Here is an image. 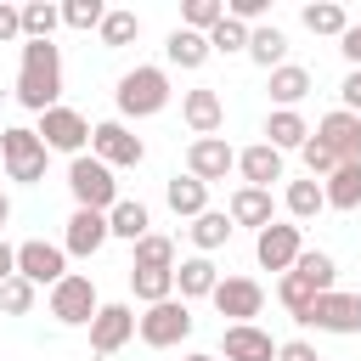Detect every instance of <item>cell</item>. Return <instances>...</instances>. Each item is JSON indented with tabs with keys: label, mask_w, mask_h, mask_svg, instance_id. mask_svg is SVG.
Here are the masks:
<instances>
[{
	"label": "cell",
	"mask_w": 361,
	"mask_h": 361,
	"mask_svg": "<svg viewBox=\"0 0 361 361\" xmlns=\"http://www.w3.org/2000/svg\"><path fill=\"white\" fill-rule=\"evenodd\" d=\"M102 17H107L102 0H68V6H62V23H68V28H102Z\"/></svg>",
	"instance_id": "cell-42"
},
{
	"label": "cell",
	"mask_w": 361,
	"mask_h": 361,
	"mask_svg": "<svg viewBox=\"0 0 361 361\" xmlns=\"http://www.w3.org/2000/svg\"><path fill=\"white\" fill-rule=\"evenodd\" d=\"M231 169H237V152H231L226 135H197V141L186 147V175H197L203 186H209V180H226Z\"/></svg>",
	"instance_id": "cell-14"
},
{
	"label": "cell",
	"mask_w": 361,
	"mask_h": 361,
	"mask_svg": "<svg viewBox=\"0 0 361 361\" xmlns=\"http://www.w3.org/2000/svg\"><path fill=\"white\" fill-rule=\"evenodd\" d=\"M96 310H102V299H96V282H90L85 271H68V276L51 288V316H56L62 327H90Z\"/></svg>",
	"instance_id": "cell-7"
},
{
	"label": "cell",
	"mask_w": 361,
	"mask_h": 361,
	"mask_svg": "<svg viewBox=\"0 0 361 361\" xmlns=\"http://www.w3.org/2000/svg\"><path fill=\"white\" fill-rule=\"evenodd\" d=\"M56 23H62V6H51V0H28L23 6V39H51Z\"/></svg>",
	"instance_id": "cell-36"
},
{
	"label": "cell",
	"mask_w": 361,
	"mask_h": 361,
	"mask_svg": "<svg viewBox=\"0 0 361 361\" xmlns=\"http://www.w3.org/2000/svg\"><path fill=\"white\" fill-rule=\"evenodd\" d=\"M180 118H186L192 141H197V135H220V124H226V102H220V90H214V85H192V90L180 96Z\"/></svg>",
	"instance_id": "cell-15"
},
{
	"label": "cell",
	"mask_w": 361,
	"mask_h": 361,
	"mask_svg": "<svg viewBox=\"0 0 361 361\" xmlns=\"http://www.w3.org/2000/svg\"><path fill=\"white\" fill-rule=\"evenodd\" d=\"M62 96V51L51 39H23V68H17V102L28 113H51Z\"/></svg>",
	"instance_id": "cell-1"
},
{
	"label": "cell",
	"mask_w": 361,
	"mask_h": 361,
	"mask_svg": "<svg viewBox=\"0 0 361 361\" xmlns=\"http://www.w3.org/2000/svg\"><path fill=\"white\" fill-rule=\"evenodd\" d=\"M265 6H271V0H231V6H226V17H237V23H254V17H265Z\"/></svg>",
	"instance_id": "cell-46"
},
{
	"label": "cell",
	"mask_w": 361,
	"mask_h": 361,
	"mask_svg": "<svg viewBox=\"0 0 361 361\" xmlns=\"http://www.w3.org/2000/svg\"><path fill=\"white\" fill-rule=\"evenodd\" d=\"M90 158H102L107 169H135L147 158V141L130 135L124 118H102V124H90Z\"/></svg>",
	"instance_id": "cell-6"
},
{
	"label": "cell",
	"mask_w": 361,
	"mask_h": 361,
	"mask_svg": "<svg viewBox=\"0 0 361 361\" xmlns=\"http://www.w3.org/2000/svg\"><path fill=\"white\" fill-rule=\"evenodd\" d=\"M282 209H288V220L299 226V220H316L322 209H327V192H322V180H288V192H282Z\"/></svg>",
	"instance_id": "cell-29"
},
{
	"label": "cell",
	"mask_w": 361,
	"mask_h": 361,
	"mask_svg": "<svg viewBox=\"0 0 361 361\" xmlns=\"http://www.w3.org/2000/svg\"><path fill=\"white\" fill-rule=\"evenodd\" d=\"M11 276H17V248L0 237V282H11Z\"/></svg>",
	"instance_id": "cell-48"
},
{
	"label": "cell",
	"mask_w": 361,
	"mask_h": 361,
	"mask_svg": "<svg viewBox=\"0 0 361 361\" xmlns=\"http://www.w3.org/2000/svg\"><path fill=\"white\" fill-rule=\"evenodd\" d=\"M34 135L45 141V152H68V158H79L85 152V141H90V124H85V113H73V107H51V113H39V124H34Z\"/></svg>",
	"instance_id": "cell-9"
},
{
	"label": "cell",
	"mask_w": 361,
	"mask_h": 361,
	"mask_svg": "<svg viewBox=\"0 0 361 361\" xmlns=\"http://www.w3.org/2000/svg\"><path fill=\"white\" fill-rule=\"evenodd\" d=\"M293 271H299L316 293H333V288H338V259H333V254H322V248H305Z\"/></svg>",
	"instance_id": "cell-33"
},
{
	"label": "cell",
	"mask_w": 361,
	"mask_h": 361,
	"mask_svg": "<svg viewBox=\"0 0 361 361\" xmlns=\"http://www.w3.org/2000/svg\"><path fill=\"white\" fill-rule=\"evenodd\" d=\"M107 237H113V231H107V214H96V209H73V214H68V231H62V248H68L73 259H90Z\"/></svg>",
	"instance_id": "cell-18"
},
{
	"label": "cell",
	"mask_w": 361,
	"mask_h": 361,
	"mask_svg": "<svg viewBox=\"0 0 361 361\" xmlns=\"http://www.w3.org/2000/svg\"><path fill=\"white\" fill-rule=\"evenodd\" d=\"M299 254H305V231H299L293 220H276V226H265V231H254V259H259L265 271H276V276H288V271L299 265Z\"/></svg>",
	"instance_id": "cell-8"
},
{
	"label": "cell",
	"mask_w": 361,
	"mask_h": 361,
	"mask_svg": "<svg viewBox=\"0 0 361 361\" xmlns=\"http://www.w3.org/2000/svg\"><path fill=\"white\" fill-rule=\"evenodd\" d=\"M164 203H169L180 220H197V214L209 209V186H203L197 175H169V186H164Z\"/></svg>",
	"instance_id": "cell-24"
},
{
	"label": "cell",
	"mask_w": 361,
	"mask_h": 361,
	"mask_svg": "<svg viewBox=\"0 0 361 361\" xmlns=\"http://www.w3.org/2000/svg\"><path fill=\"white\" fill-rule=\"evenodd\" d=\"M135 310L130 305H102L96 322H90V355H118L130 338H135Z\"/></svg>",
	"instance_id": "cell-13"
},
{
	"label": "cell",
	"mask_w": 361,
	"mask_h": 361,
	"mask_svg": "<svg viewBox=\"0 0 361 361\" xmlns=\"http://www.w3.org/2000/svg\"><path fill=\"white\" fill-rule=\"evenodd\" d=\"M0 310H6V316H28V310H34V282H28V276L0 282Z\"/></svg>",
	"instance_id": "cell-40"
},
{
	"label": "cell",
	"mask_w": 361,
	"mask_h": 361,
	"mask_svg": "<svg viewBox=\"0 0 361 361\" xmlns=\"http://www.w3.org/2000/svg\"><path fill=\"white\" fill-rule=\"evenodd\" d=\"M226 214H231V226H254V231L276 226V203H271V192H259V186H237L231 203H226Z\"/></svg>",
	"instance_id": "cell-20"
},
{
	"label": "cell",
	"mask_w": 361,
	"mask_h": 361,
	"mask_svg": "<svg viewBox=\"0 0 361 361\" xmlns=\"http://www.w3.org/2000/svg\"><path fill=\"white\" fill-rule=\"evenodd\" d=\"M107 231H113V237H124V243H141V237L152 231L147 203H141V197H118V203H113V214H107Z\"/></svg>",
	"instance_id": "cell-25"
},
{
	"label": "cell",
	"mask_w": 361,
	"mask_h": 361,
	"mask_svg": "<svg viewBox=\"0 0 361 361\" xmlns=\"http://www.w3.org/2000/svg\"><path fill=\"white\" fill-rule=\"evenodd\" d=\"M338 51H344V62H350V68H361V23H350V28H344Z\"/></svg>",
	"instance_id": "cell-47"
},
{
	"label": "cell",
	"mask_w": 361,
	"mask_h": 361,
	"mask_svg": "<svg viewBox=\"0 0 361 361\" xmlns=\"http://www.w3.org/2000/svg\"><path fill=\"white\" fill-rule=\"evenodd\" d=\"M248 23H237V17H226V23H214V34H209V45L220 51V56H231V51H248Z\"/></svg>",
	"instance_id": "cell-39"
},
{
	"label": "cell",
	"mask_w": 361,
	"mask_h": 361,
	"mask_svg": "<svg viewBox=\"0 0 361 361\" xmlns=\"http://www.w3.org/2000/svg\"><path fill=\"white\" fill-rule=\"evenodd\" d=\"M0 164H6V180L34 186V180H45L51 152H45V141H39L28 124H11V130H0Z\"/></svg>",
	"instance_id": "cell-3"
},
{
	"label": "cell",
	"mask_w": 361,
	"mask_h": 361,
	"mask_svg": "<svg viewBox=\"0 0 361 361\" xmlns=\"http://www.w3.org/2000/svg\"><path fill=\"white\" fill-rule=\"evenodd\" d=\"M338 107L361 118V68H350V73H344V85H338Z\"/></svg>",
	"instance_id": "cell-43"
},
{
	"label": "cell",
	"mask_w": 361,
	"mask_h": 361,
	"mask_svg": "<svg viewBox=\"0 0 361 361\" xmlns=\"http://www.w3.org/2000/svg\"><path fill=\"white\" fill-rule=\"evenodd\" d=\"M265 141H271L276 152H299V147L310 141V124H305V113H299V107H276V113L265 118Z\"/></svg>",
	"instance_id": "cell-23"
},
{
	"label": "cell",
	"mask_w": 361,
	"mask_h": 361,
	"mask_svg": "<svg viewBox=\"0 0 361 361\" xmlns=\"http://www.w3.org/2000/svg\"><path fill=\"white\" fill-rule=\"evenodd\" d=\"M96 34H102V45H107V51H118V45H130V39L141 34V17H135V11H107Z\"/></svg>",
	"instance_id": "cell-38"
},
{
	"label": "cell",
	"mask_w": 361,
	"mask_h": 361,
	"mask_svg": "<svg viewBox=\"0 0 361 361\" xmlns=\"http://www.w3.org/2000/svg\"><path fill=\"white\" fill-rule=\"evenodd\" d=\"M276 299H282V310L305 327V322H310V305H316V288H310L299 271H288V276H276Z\"/></svg>",
	"instance_id": "cell-31"
},
{
	"label": "cell",
	"mask_w": 361,
	"mask_h": 361,
	"mask_svg": "<svg viewBox=\"0 0 361 361\" xmlns=\"http://www.w3.org/2000/svg\"><path fill=\"white\" fill-rule=\"evenodd\" d=\"M214 23H226V0H186V6H180V28L214 34Z\"/></svg>",
	"instance_id": "cell-37"
},
{
	"label": "cell",
	"mask_w": 361,
	"mask_h": 361,
	"mask_svg": "<svg viewBox=\"0 0 361 361\" xmlns=\"http://www.w3.org/2000/svg\"><path fill=\"white\" fill-rule=\"evenodd\" d=\"M214 56V45H209V34H192V28H175L169 39H164V62L169 68H180V73H192V68H203Z\"/></svg>",
	"instance_id": "cell-21"
},
{
	"label": "cell",
	"mask_w": 361,
	"mask_h": 361,
	"mask_svg": "<svg viewBox=\"0 0 361 361\" xmlns=\"http://www.w3.org/2000/svg\"><path fill=\"white\" fill-rule=\"evenodd\" d=\"M276 350H282V344H276L265 327H254V322L220 333V355H226V361H276Z\"/></svg>",
	"instance_id": "cell-17"
},
{
	"label": "cell",
	"mask_w": 361,
	"mask_h": 361,
	"mask_svg": "<svg viewBox=\"0 0 361 361\" xmlns=\"http://www.w3.org/2000/svg\"><path fill=\"white\" fill-rule=\"evenodd\" d=\"M276 361H322V355H316V344H310V338H288V344L276 350Z\"/></svg>",
	"instance_id": "cell-45"
},
{
	"label": "cell",
	"mask_w": 361,
	"mask_h": 361,
	"mask_svg": "<svg viewBox=\"0 0 361 361\" xmlns=\"http://www.w3.org/2000/svg\"><path fill=\"white\" fill-rule=\"evenodd\" d=\"M310 85H316V79H310V68L282 62V68L271 73V102H276V107H299V102L310 96Z\"/></svg>",
	"instance_id": "cell-28"
},
{
	"label": "cell",
	"mask_w": 361,
	"mask_h": 361,
	"mask_svg": "<svg viewBox=\"0 0 361 361\" xmlns=\"http://www.w3.org/2000/svg\"><path fill=\"white\" fill-rule=\"evenodd\" d=\"M237 175H243V186L271 192V180H282V152H276L271 141H254V147L237 152Z\"/></svg>",
	"instance_id": "cell-19"
},
{
	"label": "cell",
	"mask_w": 361,
	"mask_h": 361,
	"mask_svg": "<svg viewBox=\"0 0 361 361\" xmlns=\"http://www.w3.org/2000/svg\"><path fill=\"white\" fill-rule=\"evenodd\" d=\"M209 299H214L220 316H231L226 327H243V322H254V316L265 310V288H259L254 276H220V288H214Z\"/></svg>",
	"instance_id": "cell-12"
},
{
	"label": "cell",
	"mask_w": 361,
	"mask_h": 361,
	"mask_svg": "<svg viewBox=\"0 0 361 361\" xmlns=\"http://www.w3.org/2000/svg\"><path fill=\"white\" fill-rule=\"evenodd\" d=\"M68 192H73L79 209H96V214H113V203H118V180H113V169H107L102 158H90V152L68 158Z\"/></svg>",
	"instance_id": "cell-4"
},
{
	"label": "cell",
	"mask_w": 361,
	"mask_h": 361,
	"mask_svg": "<svg viewBox=\"0 0 361 361\" xmlns=\"http://www.w3.org/2000/svg\"><path fill=\"white\" fill-rule=\"evenodd\" d=\"M180 361H220V355H209V350H192V355H180Z\"/></svg>",
	"instance_id": "cell-50"
},
{
	"label": "cell",
	"mask_w": 361,
	"mask_h": 361,
	"mask_svg": "<svg viewBox=\"0 0 361 361\" xmlns=\"http://www.w3.org/2000/svg\"><path fill=\"white\" fill-rule=\"evenodd\" d=\"M135 265H141V271H175V265H180V254H175V237H164V231H147V237L135 243Z\"/></svg>",
	"instance_id": "cell-32"
},
{
	"label": "cell",
	"mask_w": 361,
	"mask_h": 361,
	"mask_svg": "<svg viewBox=\"0 0 361 361\" xmlns=\"http://www.w3.org/2000/svg\"><path fill=\"white\" fill-rule=\"evenodd\" d=\"M169 73L158 68V62H141V68H130V73H118V90H113V102H118V118H152V113H164L169 107Z\"/></svg>",
	"instance_id": "cell-2"
},
{
	"label": "cell",
	"mask_w": 361,
	"mask_h": 361,
	"mask_svg": "<svg viewBox=\"0 0 361 361\" xmlns=\"http://www.w3.org/2000/svg\"><path fill=\"white\" fill-rule=\"evenodd\" d=\"M214 288H220V271H214L209 254H192V259L175 265V293H180V299H209Z\"/></svg>",
	"instance_id": "cell-22"
},
{
	"label": "cell",
	"mask_w": 361,
	"mask_h": 361,
	"mask_svg": "<svg viewBox=\"0 0 361 361\" xmlns=\"http://www.w3.org/2000/svg\"><path fill=\"white\" fill-rule=\"evenodd\" d=\"M130 293L141 305H164V299H175V271H141V265H130Z\"/></svg>",
	"instance_id": "cell-34"
},
{
	"label": "cell",
	"mask_w": 361,
	"mask_h": 361,
	"mask_svg": "<svg viewBox=\"0 0 361 361\" xmlns=\"http://www.w3.org/2000/svg\"><path fill=\"white\" fill-rule=\"evenodd\" d=\"M186 231H192V248H197V254H214V248H226V243H231V231H237V226H231V214H226V209H203Z\"/></svg>",
	"instance_id": "cell-26"
},
{
	"label": "cell",
	"mask_w": 361,
	"mask_h": 361,
	"mask_svg": "<svg viewBox=\"0 0 361 361\" xmlns=\"http://www.w3.org/2000/svg\"><path fill=\"white\" fill-rule=\"evenodd\" d=\"M310 135H316V141H327L338 164H361V118H355V113L333 107V113H327V118H322Z\"/></svg>",
	"instance_id": "cell-16"
},
{
	"label": "cell",
	"mask_w": 361,
	"mask_h": 361,
	"mask_svg": "<svg viewBox=\"0 0 361 361\" xmlns=\"http://www.w3.org/2000/svg\"><path fill=\"white\" fill-rule=\"evenodd\" d=\"M299 158H305V169H310V180H327V175L338 169V158H333V147H327V141H316V135H310V141L299 147Z\"/></svg>",
	"instance_id": "cell-41"
},
{
	"label": "cell",
	"mask_w": 361,
	"mask_h": 361,
	"mask_svg": "<svg viewBox=\"0 0 361 361\" xmlns=\"http://www.w3.org/2000/svg\"><path fill=\"white\" fill-rule=\"evenodd\" d=\"M305 28H310V34H327V39H344L350 11H344L338 0H316V6H305Z\"/></svg>",
	"instance_id": "cell-35"
},
{
	"label": "cell",
	"mask_w": 361,
	"mask_h": 361,
	"mask_svg": "<svg viewBox=\"0 0 361 361\" xmlns=\"http://www.w3.org/2000/svg\"><path fill=\"white\" fill-rule=\"evenodd\" d=\"M135 333H141V344H152V350H175L180 338H192V305H186V299L147 305L141 322H135Z\"/></svg>",
	"instance_id": "cell-5"
},
{
	"label": "cell",
	"mask_w": 361,
	"mask_h": 361,
	"mask_svg": "<svg viewBox=\"0 0 361 361\" xmlns=\"http://www.w3.org/2000/svg\"><path fill=\"white\" fill-rule=\"evenodd\" d=\"M282 56H288V34H282L276 23H265V28H254V34H248V62H259L265 73H276V68H282Z\"/></svg>",
	"instance_id": "cell-30"
},
{
	"label": "cell",
	"mask_w": 361,
	"mask_h": 361,
	"mask_svg": "<svg viewBox=\"0 0 361 361\" xmlns=\"http://www.w3.org/2000/svg\"><path fill=\"white\" fill-rule=\"evenodd\" d=\"M305 327H316V333H338V338H355V333H361V293H344V288L316 293Z\"/></svg>",
	"instance_id": "cell-10"
},
{
	"label": "cell",
	"mask_w": 361,
	"mask_h": 361,
	"mask_svg": "<svg viewBox=\"0 0 361 361\" xmlns=\"http://www.w3.org/2000/svg\"><path fill=\"white\" fill-rule=\"evenodd\" d=\"M11 39H23V6L0 0V45H11Z\"/></svg>",
	"instance_id": "cell-44"
},
{
	"label": "cell",
	"mask_w": 361,
	"mask_h": 361,
	"mask_svg": "<svg viewBox=\"0 0 361 361\" xmlns=\"http://www.w3.org/2000/svg\"><path fill=\"white\" fill-rule=\"evenodd\" d=\"M322 192H327V209H338V214L361 209V164H338V169L322 180Z\"/></svg>",
	"instance_id": "cell-27"
},
{
	"label": "cell",
	"mask_w": 361,
	"mask_h": 361,
	"mask_svg": "<svg viewBox=\"0 0 361 361\" xmlns=\"http://www.w3.org/2000/svg\"><path fill=\"white\" fill-rule=\"evenodd\" d=\"M17 276H28L34 288H56L68 276V248L45 243V237H28L17 243Z\"/></svg>",
	"instance_id": "cell-11"
},
{
	"label": "cell",
	"mask_w": 361,
	"mask_h": 361,
	"mask_svg": "<svg viewBox=\"0 0 361 361\" xmlns=\"http://www.w3.org/2000/svg\"><path fill=\"white\" fill-rule=\"evenodd\" d=\"M6 220H11V197L0 192V226H6Z\"/></svg>",
	"instance_id": "cell-49"
}]
</instances>
